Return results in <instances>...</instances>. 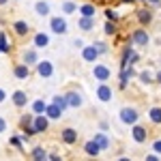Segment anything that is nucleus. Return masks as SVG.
<instances>
[{
  "instance_id": "nucleus-1",
  "label": "nucleus",
  "mask_w": 161,
  "mask_h": 161,
  "mask_svg": "<svg viewBox=\"0 0 161 161\" xmlns=\"http://www.w3.org/2000/svg\"><path fill=\"white\" fill-rule=\"evenodd\" d=\"M52 30H54V32H67V24H64V19L54 17V19H52Z\"/></svg>"
},
{
  "instance_id": "nucleus-2",
  "label": "nucleus",
  "mask_w": 161,
  "mask_h": 161,
  "mask_svg": "<svg viewBox=\"0 0 161 161\" xmlns=\"http://www.w3.org/2000/svg\"><path fill=\"white\" fill-rule=\"evenodd\" d=\"M95 77L101 80V82H105V80L110 77V71H108L105 67H95Z\"/></svg>"
},
{
  "instance_id": "nucleus-3",
  "label": "nucleus",
  "mask_w": 161,
  "mask_h": 161,
  "mask_svg": "<svg viewBox=\"0 0 161 161\" xmlns=\"http://www.w3.org/2000/svg\"><path fill=\"white\" fill-rule=\"evenodd\" d=\"M123 120H125V123H136V120H137L136 110H123Z\"/></svg>"
},
{
  "instance_id": "nucleus-4",
  "label": "nucleus",
  "mask_w": 161,
  "mask_h": 161,
  "mask_svg": "<svg viewBox=\"0 0 161 161\" xmlns=\"http://www.w3.org/2000/svg\"><path fill=\"white\" fill-rule=\"evenodd\" d=\"M133 41L140 43V45H146V43H148V35H146V32H142V30H137L136 35H133Z\"/></svg>"
},
{
  "instance_id": "nucleus-5",
  "label": "nucleus",
  "mask_w": 161,
  "mask_h": 161,
  "mask_svg": "<svg viewBox=\"0 0 161 161\" xmlns=\"http://www.w3.org/2000/svg\"><path fill=\"white\" fill-rule=\"evenodd\" d=\"M45 127H47V120H45L43 116H37L35 127H32V129H35V133H37V131H45Z\"/></svg>"
},
{
  "instance_id": "nucleus-6",
  "label": "nucleus",
  "mask_w": 161,
  "mask_h": 161,
  "mask_svg": "<svg viewBox=\"0 0 161 161\" xmlns=\"http://www.w3.org/2000/svg\"><path fill=\"white\" fill-rule=\"evenodd\" d=\"M39 73L45 75V77H50L52 75V64L50 62H39Z\"/></svg>"
},
{
  "instance_id": "nucleus-7",
  "label": "nucleus",
  "mask_w": 161,
  "mask_h": 161,
  "mask_svg": "<svg viewBox=\"0 0 161 161\" xmlns=\"http://www.w3.org/2000/svg\"><path fill=\"white\" fill-rule=\"evenodd\" d=\"M133 137H136V142H144V140H146V131H144L142 127H136V129H133Z\"/></svg>"
},
{
  "instance_id": "nucleus-8",
  "label": "nucleus",
  "mask_w": 161,
  "mask_h": 161,
  "mask_svg": "<svg viewBox=\"0 0 161 161\" xmlns=\"http://www.w3.org/2000/svg\"><path fill=\"white\" fill-rule=\"evenodd\" d=\"M110 97H112V90H110L108 86H101V88H99V99H101V101H108Z\"/></svg>"
},
{
  "instance_id": "nucleus-9",
  "label": "nucleus",
  "mask_w": 161,
  "mask_h": 161,
  "mask_svg": "<svg viewBox=\"0 0 161 161\" xmlns=\"http://www.w3.org/2000/svg\"><path fill=\"white\" fill-rule=\"evenodd\" d=\"M62 137H64V142H69V144H71V142H75V137H77V133H75L73 129H67V131L62 133Z\"/></svg>"
},
{
  "instance_id": "nucleus-10",
  "label": "nucleus",
  "mask_w": 161,
  "mask_h": 161,
  "mask_svg": "<svg viewBox=\"0 0 161 161\" xmlns=\"http://www.w3.org/2000/svg\"><path fill=\"white\" fill-rule=\"evenodd\" d=\"M67 97H69V99H67V103H69V105H82V99H80V97H77V95H75V92H71V95H67Z\"/></svg>"
},
{
  "instance_id": "nucleus-11",
  "label": "nucleus",
  "mask_w": 161,
  "mask_h": 161,
  "mask_svg": "<svg viewBox=\"0 0 161 161\" xmlns=\"http://www.w3.org/2000/svg\"><path fill=\"white\" fill-rule=\"evenodd\" d=\"M35 161H47V155H45V150L43 148H35Z\"/></svg>"
},
{
  "instance_id": "nucleus-12",
  "label": "nucleus",
  "mask_w": 161,
  "mask_h": 161,
  "mask_svg": "<svg viewBox=\"0 0 161 161\" xmlns=\"http://www.w3.org/2000/svg\"><path fill=\"white\" fill-rule=\"evenodd\" d=\"M95 144L99 146V150H101V148H108V146H110V142H108V140H105L103 136H97V137H95Z\"/></svg>"
},
{
  "instance_id": "nucleus-13",
  "label": "nucleus",
  "mask_w": 161,
  "mask_h": 161,
  "mask_svg": "<svg viewBox=\"0 0 161 161\" xmlns=\"http://www.w3.org/2000/svg\"><path fill=\"white\" fill-rule=\"evenodd\" d=\"M84 58H86V60H95V58H97V50H95V47H86V50H84Z\"/></svg>"
},
{
  "instance_id": "nucleus-14",
  "label": "nucleus",
  "mask_w": 161,
  "mask_h": 161,
  "mask_svg": "<svg viewBox=\"0 0 161 161\" xmlns=\"http://www.w3.org/2000/svg\"><path fill=\"white\" fill-rule=\"evenodd\" d=\"M45 110H47V114H50L52 118H58V116L62 114V112H60V108H56V105H50V108H45Z\"/></svg>"
},
{
  "instance_id": "nucleus-15",
  "label": "nucleus",
  "mask_w": 161,
  "mask_h": 161,
  "mask_svg": "<svg viewBox=\"0 0 161 161\" xmlns=\"http://www.w3.org/2000/svg\"><path fill=\"white\" fill-rule=\"evenodd\" d=\"M37 13L39 15H47V13H50V7H47L45 2H39L37 4Z\"/></svg>"
},
{
  "instance_id": "nucleus-16",
  "label": "nucleus",
  "mask_w": 161,
  "mask_h": 161,
  "mask_svg": "<svg viewBox=\"0 0 161 161\" xmlns=\"http://www.w3.org/2000/svg\"><path fill=\"white\" fill-rule=\"evenodd\" d=\"M86 153L88 155H97V153H99V146H97L95 142H88L86 144Z\"/></svg>"
},
{
  "instance_id": "nucleus-17",
  "label": "nucleus",
  "mask_w": 161,
  "mask_h": 161,
  "mask_svg": "<svg viewBox=\"0 0 161 161\" xmlns=\"http://www.w3.org/2000/svg\"><path fill=\"white\" fill-rule=\"evenodd\" d=\"M13 101H15L17 105H24V103H26V95H24V92H15V97H13Z\"/></svg>"
},
{
  "instance_id": "nucleus-18",
  "label": "nucleus",
  "mask_w": 161,
  "mask_h": 161,
  "mask_svg": "<svg viewBox=\"0 0 161 161\" xmlns=\"http://www.w3.org/2000/svg\"><path fill=\"white\" fill-rule=\"evenodd\" d=\"M35 43H37V47H43V45H47V37L45 35H37Z\"/></svg>"
},
{
  "instance_id": "nucleus-19",
  "label": "nucleus",
  "mask_w": 161,
  "mask_h": 161,
  "mask_svg": "<svg viewBox=\"0 0 161 161\" xmlns=\"http://www.w3.org/2000/svg\"><path fill=\"white\" fill-rule=\"evenodd\" d=\"M54 105H56V108H60V112H62L64 108H67V99H62V97H56V99H54Z\"/></svg>"
},
{
  "instance_id": "nucleus-20",
  "label": "nucleus",
  "mask_w": 161,
  "mask_h": 161,
  "mask_svg": "<svg viewBox=\"0 0 161 161\" xmlns=\"http://www.w3.org/2000/svg\"><path fill=\"white\" fill-rule=\"evenodd\" d=\"M150 118H153L155 123H161V110L159 108H155V110L150 112Z\"/></svg>"
},
{
  "instance_id": "nucleus-21",
  "label": "nucleus",
  "mask_w": 161,
  "mask_h": 161,
  "mask_svg": "<svg viewBox=\"0 0 161 161\" xmlns=\"http://www.w3.org/2000/svg\"><path fill=\"white\" fill-rule=\"evenodd\" d=\"M15 75L17 77H28V67H17L15 69Z\"/></svg>"
},
{
  "instance_id": "nucleus-22",
  "label": "nucleus",
  "mask_w": 161,
  "mask_h": 161,
  "mask_svg": "<svg viewBox=\"0 0 161 161\" xmlns=\"http://www.w3.org/2000/svg\"><path fill=\"white\" fill-rule=\"evenodd\" d=\"M82 13H84V17H92L95 15V9L90 4H86V7H82Z\"/></svg>"
},
{
  "instance_id": "nucleus-23",
  "label": "nucleus",
  "mask_w": 161,
  "mask_h": 161,
  "mask_svg": "<svg viewBox=\"0 0 161 161\" xmlns=\"http://www.w3.org/2000/svg\"><path fill=\"white\" fill-rule=\"evenodd\" d=\"M80 26H82L84 30H90V28H92V19H90V17H84V19L80 22Z\"/></svg>"
},
{
  "instance_id": "nucleus-24",
  "label": "nucleus",
  "mask_w": 161,
  "mask_h": 161,
  "mask_svg": "<svg viewBox=\"0 0 161 161\" xmlns=\"http://www.w3.org/2000/svg\"><path fill=\"white\" fill-rule=\"evenodd\" d=\"M15 30H17L19 35H24V32H28V26H26L24 22H17V24H15Z\"/></svg>"
},
{
  "instance_id": "nucleus-25",
  "label": "nucleus",
  "mask_w": 161,
  "mask_h": 161,
  "mask_svg": "<svg viewBox=\"0 0 161 161\" xmlns=\"http://www.w3.org/2000/svg\"><path fill=\"white\" fill-rule=\"evenodd\" d=\"M0 50L9 52V45H7V37H4V35H0Z\"/></svg>"
},
{
  "instance_id": "nucleus-26",
  "label": "nucleus",
  "mask_w": 161,
  "mask_h": 161,
  "mask_svg": "<svg viewBox=\"0 0 161 161\" xmlns=\"http://www.w3.org/2000/svg\"><path fill=\"white\" fill-rule=\"evenodd\" d=\"M35 112H37V114L45 112V103H43V101H37V103H35Z\"/></svg>"
},
{
  "instance_id": "nucleus-27",
  "label": "nucleus",
  "mask_w": 161,
  "mask_h": 161,
  "mask_svg": "<svg viewBox=\"0 0 161 161\" xmlns=\"http://www.w3.org/2000/svg\"><path fill=\"white\" fill-rule=\"evenodd\" d=\"M140 19H142V22H150V13L148 11H140Z\"/></svg>"
},
{
  "instance_id": "nucleus-28",
  "label": "nucleus",
  "mask_w": 161,
  "mask_h": 161,
  "mask_svg": "<svg viewBox=\"0 0 161 161\" xmlns=\"http://www.w3.org/2000/svg\"><path fill=\"white\" fill-rule=\"evenodd\" d=\"M35 60H37L35 52H28V54H26V62H35Z\"/></svg>"
},
{
  "instance_id": "nucleus-29",
  "label": "nucleus",
  "mask_w": 161,
  "mask_h": 161,
  "mask_svg": "<svg viewBox=\"0 0 161 161\" xmlns=\"http://www.w3.org/2000/svg\"><path fill=\"white\" fill-rule=\"evenodd\" d=\"M64 11H67V13H73L75 11V4H73V2H67V4H64Z\"/></svg>"
},
{
  "instance_id": "nucleus-30",
  "label": "nucleus",
  "mask_w": 161,
  "mask_h": 161,
  "mask_svg": "<svg viewBox=\"0 0 161 161\" xmlns=\"http://www.w3.org/2000/svg\"><path fill=\"white\" fill-rule=\"evenodd\" d=\"M105 32H108V35H112V32H114V26L108 24V26H105Z\"/></svg>"
},
{
  "instance_id": "nucleus-31",
  "label": "nucleus",
  "mask_w": 161,
  "mask_h": 161,
  "mask_svg": "<svg viewBox=\"0 0 161 161\" xmlns=\"http://www.w3.org/2000/svg\"><path fill=\"white\" fill-rule=\"evenodd\" d=\"M155 150H157V153H161V142H155Z\"/></svg>"
},
{
  "instance_id": "nucleus-32",
  "label": "nucleus",
  "mask_w": 161,
  "mask_h": 161,
  "mask_svg": "<svg viewBox=\"0 0 161 161\" xmlns=\"http://www.w3.org/2000/svg\"><path fill=\"white\" fill-rule=\"evenodd\" d=\"M4 127H7V125H4V120L0 118V131H4Z\"/></svg>"
},
{
  "instance_id": "nucleus-33",
  "label": "nucleus",
  "mask_w": 161,
  "mask_h": 161,
  "mask_svg": "<svg viewBox=\"0 0 161 161\" xmlns=\"http://www.w3.org/2000/svg\"><path fill=\"white\" fill-rule=\"evenodd\" d=\"M146 161H159L157 157H146Z\"/></svg>"
},
{
  "instance_id": "nucleus-34",
  "label": "nucleus",
  "mask_w": 161,
  "mask_h": 161,
  "mask_svg": "<svg viewBox=\"0 0 161 161\" xmlns=\"http://www.w3.org/2000/svg\"><path fill=\"white\" fill-rule=\"evenodd\" d=\"M2 99H4V92H2V90H0V101H2Z\"/></svg>"
},
{
  "instance_id": "nucleus-35",
  "label": "nucleus",
  "mask_w": 161,
  "mask_h": 161,
  "mask_svg": "<svg viewBox=\"0 0 161 161\" xmlns=\"http://www.w3.org/2000/svg\"><path fill=\"white\" fill-rule=\"evenodd\" d=\"M157 80H159V82H161V73H159V75H157Z\"/></svg>"
},
{
  "instance_id": "nucleus-36",
  "label": "nucleus",
  "mask_w": 161,
  "mask_h": 161,
  "mask_svg": "<svg viewBox=\"0 0 161 161\" xmlns=\"http://www.w3.org/2000/svg\"><path fill=\"white\" fill-rule=\"evenodd\" d=\"M120 161H129V159H120Z\"/></svg>"
},
{
  "instance_id": "nucleus-37",
  "label": "nucleus",
  "mask_w": 161,
  "mask_h": 161,
  "mask_svg": "<svg viewBox=\"0 0 161 161\" xmlns=\"http://www.w3.org/2000/svg\"><path fill=\"white\" fill-rule=\"evenodd\" d=\"M2 2H4V0H0V4H2Z\"/></svg>"
}]
</instances>
